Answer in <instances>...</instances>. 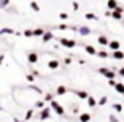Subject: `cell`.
I'll use <instances>...</instances> for the list:
<instances>
[{"label": "cell", "mask_w": 124, "mask_h": 122, "mask_svg": "<svg viewBox=\"0 0 124 122\" xmlns=\"http://www.w3.org/2000/svg\"><path fill=\"white\" fill-rule=\"evenodd\" d=\"M59 43L65 48H75L77 46V41L72 40V38H59Z\"/></svg>", "instance_id": "1"}, {"label": "cell", "mask_w": 124, "mask_h": 122, "mask_svg": "<svg viewBox=\"0 0 124 122\" xmlns=\"http://www.w3.org/2000/svg\"><path fill=\"white\" fill-rule=\"evenodd\" d=\"M99 73L103 75L105 78H108V79H115V76H116V73L111 72V70H108V68H99Z\"/></svg>", "instance_id": "2"}, {"label": "cell", "mask_w": 124, "mask_h": 122, "mask_svg": "<svg viewBox=\"0 0 124 122\" xmlns=\"http://www.w3.org/2000/svg\"><path fill=\"white\" fill-rule=\"evenodd\" d=\"M38 54L35 52V51H30V52H27V62H29V64H37V62H38Z\"/></svg>", "instance_id": "3"}, {"label": "cell", "mask_w": 124, "mask_h": 122, "mask_svg": "<svg viewBox=\"0 0 124 122\" xmlns=\"http://www.w3.org/2000/svg\"><path fill=\"white\" fill-rule=\"evenodd\" d=\"M51 109H53V108H46V106H45L43 109L40 111V116H38V117H40V121L49 119V116H51Z\"/></svg>", "instance_id": "4"}, {"label": "cell", "mask_w": 124, "mask_h": 122, "mask_svg": "<svg viewBox=\"0 0 124 122\" xmlns=\"http://www.w3.org/2000/svg\"><path fill=\"white\" fill-rule=\"evenodd\" d=\"M78 33L86 36V35H89V33H92V30L89 29V27H86V25H81V27H78Z\"/></svg>", "instance_id": "5"}, {"label": "cell", "mask_w": 124, "mask_h": 122, "mask_svg": "<svg viewBox=\"0 0 124 122\" xmlns=\"http://www.w3.org/2000/svg\"><path fill=\"white\" fill-rule=\"evenodd\" d=\"M51 40H54V33L53 32H45L43 36H41V41H43V43H48V41H51Z\"/></svg>", "instance_id": "6"}, {"label": "cell", "mask_w": 124, "mask_h": 122, "mask_svg": "<svg viewBox=\"0 0 124 122\" xmlns=\"http://www.w3.org/2000/svg\"><path fill=\"white\" fill-rule=\"evenodd\" d=\"M84 51L88 54H91V56H97V51H95L94 46H91V44H84Z\"/></svg>", "instance_id": "7"}, {"label": "cell", "mask_w": 124, "mask_h": 122, "mask_svg": "<svg viewBox=\"0 0 124 122\" xmlns=\"http://www.w3.org/2000/svg\"><path fill=\"white\" fill-rule=\"evenodd\" d=\"M108 48H110L111 51H118V49L121 48V44H119V41L113 40V41H110V43H108Z\"/></svg>", "instance_id": "8"}, {"label": "cell", "mask_w": 124, "mask_h": 122, "mask_svg": "<svg viewBox=\"0 0 124 122\" xmlns=\"http://www.w3.org/2000/svg\"><path fill=\"white\" fill-rule=\"evenodd\" d=\"M75 93H77V97H80L81 100H88V97H89V93L86 90H75Z\"/></svg>", "instance_id": "9"}, {"label": "cell", "mask_w": 124, "mask_h": 122, "mask_svg": "<svg viewBox=\"0 0 124 122\" xmlns=\"http://www.w3.org/2000/svg\"><path fill=\"white\" fill-rule=\"evenodd\" d=\"M97 41H99V44H102V46H108V43H110V40L107 38L105 35H100L97 38Z\"/></svg>", "instance_id": "10"}, {"label": "cell", "mask_w": 124, "mask_h": 122, "mask_svg": "<svg viewBox=\"0 0 124 122\" xmlns=\"http://www.w3.org/2000/svg\"><path fill=\"white\" fill-rule=\"evenodd\" d=\"M13 33H16V32L11 29V27H3V29H0V35H13Z\"/></svg>", "instance_id": "11"}, {"label": "cell", "mask_w": 124, "mask_h": 122, "mask_svg": "<svg viewBox=\"0 0 124 122\" xmlns=\"http://www.w3.org/2000/svg\"><path fill=\"white\" fill-rule=\"evenodd\" d=\"M111 57L113 59H116V60H121V59H124V52L123 51H113V54H111Z\"/></svg>", "instance_id": "12"}, {"label": "cell", "mask_w": 124, "mask_h": 122, "mask_svg": "<svg viewBox=\"0 0 124 122\" xmlns=\"http://www.w3.org/2000/svg\"><path fill=\"white\" fill-rule=\"evenodd\" d=\"M48 68H51V70H56V68H59V60H56V59L49 60V62H48Z\"/></svg>", "instance_id": "13"}, {"label": "cell", "mask_w": 124, "mask_h": 122, "mask_svg": "<svg viewBox=\"0 0 124 122\" xmlns=\"http://www.w3.org/2000/svg\"><path fill=\"white\" fill-rule=\"evenodd\" d=\"M89 121H91V114H89V113L80 114V122H89Z\"/></svg>", "instance_id": "14"}, {"label": "cell", "mask_w": 124, "mask_h": 122, "mask_svg": "<svg viewBox=\"0 0 124 122\" xmlns=\"http://www.w3.org/2000/svg\"><path fill=\"white\" fill-rule=\"evenodd\" d=\"M111 18L116 19V21H121V19H123V13H119V11L113 10V11H111Z\"/></svg>", "instance_id": "15"}, {"label": "cell", "mask_w": 124, "mask_h": 122, "mask_svg": "<svg viewBox=\"0 0 124 122\" xmlns=\"http://www.w3.org/2000/svg\"><path fill=\"white\" fill-rule=\"evenodd\" d=\"M107 7H108V10H116L118 2L116 0H108V2H107Z\"/></svg>", "instance_id": "16"}, {"label": "cell", "mask_w": 124, "mask_h": 122, "mask_svg": "<svg viewBox=\"0 0 124 122\" xmlns=\"http://www.w3.org/2000/svg\"><path fill=\"white\" fill-rule=\"evenodd\" d=\"M54 29H59V30H67V29H73V30H78L77 27H70V25H67V24H59V25H56Z\"/></svg>", "instance_id": "17"}, {"label": "cell", "mask_w": 124, "mask_h": 122, "mask_svg": "<svg viewBox=\"0 0 124 122\" xmlns=\"http://www.w3.org/2000/svg\"><path fill=\"white\" fill-rule=\"evenodd\" d=\"M56 93H57V95H64V93H67V87L65 86H57Z\"/></svg>", "instance_id": "18"}, {"label": "cell", "mask_w": 124, "mask_h": 122, "mask_svg": "<svg viewBox=\"0 0 124 122\" xmlns=\"http://www.w3.org/2000/svg\"><path fill=\"white\" fill-rule=\"evenodd\" d=\"M54 111H56V114H59V116L65 114V109H64V106H61V105H57V106L54 108Z\"/></svg>", "instance_id": "19"}, {"label": "cell", "mask_w": 124, "mask_h": 122, "mask_svg": "<svg viewBox=\"0 0 124 122\" xmlns=\"http://www.w3.org/2000/svg\"><path fill=\"white\" fill-rule=\"evenodd\" d=\"M45 32H46V30L41 29V27H40V29H35V30H33V36H40V38H41Z\"/></svg>", "instance_id": "20"}, {"label": "cell", "mask_w": 124, "mask_h": 122, "mask_svg": "<svg viewBox=\"0 0 124 122\" xmlns=\"http://www.w3.org/2000/svg\"><path fill=\"white\" fill-rule=\"evenodd\" d=\"M115 89H116V92H118V93H124V84H123V83H116Z\"/></svg>", "instance_id": "21"}, {"label": "cell", "mask_w": 124, "mask_h": 122, "mask_svg": "<svg viewBox=\"0 0 124 122\" xmlns=\"http://www.w3.org/2000/svg\"><path fill=\"white\" fill-rule=\"evenodd\" d=\"M88 105H89V106H91V108H94L95 105H97V101H95V98L89 95V97H88Z\"/></svg>", "instance_id": "22"}, {"label": "cell", "mask_w": 124, "mask_h": 122, "mask_svg": "<svg viewBox=\"0 0 124 122\" xmlns=\"http://www.w3.org/2000/svg\"><path fill=\"white\" fill-rule=\"evenodd\" d=\"M30 7H32V10H33V11H37V13H38V11L41 10V8H40V5L37 3V2H30Z\"/></svg>", "instance_id": "23"}, {"label": "cell", "mask_w": 124, "mask_h": 122, "mask_svg": "<svg viewBox=\"0 0 124 122\" xmlns=\"http://www.w3.org/2000/svg\"><path fill=\"white\" fill-rule=\"evenodd\" d=\"M113 109L116 113H121V111H123V105H121V103H113Z\"/></svg>", "instance_id": "24"}, {"label": "cell", "mask_w": 124, "mask_h": 122, "mask_svg": "<svg viewBox=\"0 0 124 122\" xmlns=\"http://www.w3.org/2000/svg\"><path fill=\"white\" fill-rule=\"evenodd\" d=\"M86 19H89V21H97V16L92 14V13H86V16H84Z\"/></svg>", "instance_id": "25"}, {"label": "cell", "mask_w": 124, "mask_h": 122, "mask_svg": "<svg viewBox=\"0 0 124 122\" xmlns=\"http://www.w3.org/2000/svg\"><path fill=\"white\" fill-rule=\"evenodd\" d=\"M22 35H24V36H27V38H30V36H33V30L27 29V30H24V32H22Z\"/></svg>", "instance_id": "26"}, {"label": "cell", "mask_w": 124, "mask_h": 122, "mask_svg": "<svg viewBox=\"0 0 124 122\" xmlns=\"http://www.w3.org/2000/svg\"><path fill=\"white\" fill-rule=\"evenodd\" d=\"M97 56L102 57V59H107L108 57V52H107V51H97Z\"/></svg>", "instance_id": "27"}, {"label": "cell", "mask_w": 124, "mask_h": 122, "mask_svg": "<svg viewBox=\"0 0 124 122\" xmlns=\"http://www.w3.org/2000/svg\"><path fill=\"white\" fill-rule=\"evenodd\" d=\"M26 79L29 81V83H32V81H35V75H32V73H27V75H26Z\"/></svg>", "instance_id": "28"}, {"label": "cell", "mask_w": 124, "mask_h": 122, "mask_svg": "<svg viewBox=\"0 0 124 122\" xmlns=\"http://www.w3.org/2000/svg\"><path fill=\"white\" fill-rule=\"evenodd\" d=\"M10 5V0H0V8H5Z\"/></svg>", "instance_id": "29"}, {"label": "cell", "mask_w": 124, "mask_h": 122, "mask_svg": "<svg viewBox=\"0 0 124 122\" xmlns=\"http://www.w3.org/2000/svg\"><path fill=\"white\" fill-rule=\"evenodd\" d=\"M35 108H41V109H43V108H45V101L43 100H38L35 103Z\"/></svg>", "instance_id": "30"}, {"label": "cell", "mask_w": 124, "mask_h": 122, "mask_svg": "<svg viewBox=\"0 0 124 122\" xmlns=\"http://www.w3.org/2000/svg\"><path fill=\"white\" fill-rule=\"evenodd\" d=\"M107 101H108V98H107V97H102L100 100H99V105H100V106H103V105H107Z\"/></svg>", "instance_id": "31"}, {"label": "cell", "mask_w": 124, "mask_h": 122, "mask_svg": "<svg viewBox=\"0 0 124 122\" xmlns=\"http://www.w3.org/2000/svg\"><path fill=\"white\" fill-rule=\"evenodd\" d=\"M54 98H53V93H46L45 95V101H53Z\"/></svg>", "instance_id": "32"}, {"label": "cell", "mask_w": 124, "mask_h": 122, "mask_svg": "<svg viewBox=\"0 0 124 122\" xmlns=\"http://www.w3.org/2000/svg\"><path fill=\"white\" fill-rule=\"evenodd\" d=\"M32 116H33V111H32V109H29V111L26 113V121H29V119L32 117Z\"/></svg>", "instance_id": "33"}, {"label": "cell", "mask_w": 124, "mask_h": 122, "mask_svg": "<svg viewBox=\"0 0 124 122\" xmlns=\"http://www.w3.org/2000/svg\"><path fill=\"white\" fill-rule=\"evenodd\" d=\"M110 122H119V119H118L115 114H110Z\"/></svg>", "instance_id": "34"}, {"label": "cell", "mask_w": 124, "mask_h": 122, "mask_svg": "<svg viewBox=\"0 0 124 122\" xmlns=\"http://www.w3.org/2000/svg\"><path fill=\"white\" fill-rule=\"evenodd\" d=\"M59 18H61L62 21H65V19H69V14H67V13H61V14H59Z\"/></svg>", "instance_id": "35"}, {"label": "cell", "mask_w": 124, "mask_h": 122, "mask_svg": "<svg viewBox=\"0 0 124 122\" xmlns=\"http://www.w3.org/2000/svg\"><path fill=\"white\" fill-rule=\"evenodd\" d=\"M72 7H73V10H75V11H78V10H80V5H78V2H73V3H72Z\"/></svg>", "instance_id": "36"}, {"label": "cell", "mask_w": 124, "mask_h": 122, "mask_svg": "<svg viewBox=\"0 0 124 122\" xmlns=\"http://www.w3.org/2000/svg\"><path fill=\"white\" fill-rule=\"evenodd\" d=\"M64 64H65V65L72 64V57H65V59H64Z\"/></svg>", "instance_id": "37"}, {"label": "cell", "mask_w": 124, "mask_h": 122, "mask_svg": "<svg viewBox=\"0 0 124 122\" xmlns=\"http://www.w3.org/2000/svg\"><path fill=\"white\" fill-rule=\"evenodd\" d=\"M108 84L111 87H115V86H116V81H115V79H108Z\"/></svg>", "instance_id": "38"}, {"label": "cell", "mask_w": 124, "mask_h": 122, "mask_svg": "<svg viewBox=\"0 0 124 122\" xmlns=\"http://www.w3.org/2000/svg\"><path fill=\"white\" fill-rule=\"evenodd\" d=\"M30 73L35 75V76H40V72H38V70H30Z\"/></svg>", "instance_id": "39"}, {"label": "cell", "mask_w": 124, "mask_h": 122, "mask_svg": "<svg viewBox=\"0 0 124 122\" xmlns=\"http://www.w3.org/2000/svg\"><path fill=\"white\" fill-rule=\"evenodd\" d=\"M57 105H59V103H57V101H56V100H53V101H51V108H53V109H54V108L57 106Z\"/></svg>", "instance_id": "40"}, {"label": "cell", "mask_w": 124, "mask_h": 122, "mask_svg": "<svg viewBox=\"0 0 124 122\" xmlns=\"http://www.w3.org/2000/svg\"><path fill=\"white\" fill-rule=\"evenodd\" d=\"M29 87H30V89H33V90H37V92H38V93H41V90L38 89V87H35V86H29Z\"/></svg>", "instance_id": "41"}, {"label": "cell", "mask_w": 124, "mask_h": 122, "mask_svg": "<svg viewBox=\"0 0 124 122\" xmlns=\"http://www.w3.org/2000/svg\"><path fill=\"white\" fill-rule=\"evenodd\" d=\"M116 11H119V13H124V8H123V7H119V5H118V7H116Z\"/></svg>", "instance_id": "42"}, {"label": "cell", "mask_w": 124, "mask_h": 122, "mask_svg": "<svg viewBox=\"0 0 124 122\" xmlns=\"http://www.w3.org/2000/svg\"><path fill=\"white\" fill-rule=\"evenodd\" d=\"M118 75H119V76H123V78H124V68H119V72H118Z\"/></svg>", "instance_id": "43"}, {"label": "cell", "mask_w": 124, "mask_h": 122, "mask_svg": "<svg viewBox=\"0 0 124 122\" xmlns=\"http://www.w3.org/2000/svg\"><path fill=\"white\" fill-rule=\"evenodd\" d=\"M2 62H3V56H0V65H2Z\"/></svg>", "instance_id": "44"}, {"label": "cell", "mask_w": 124, "mask_h": 122, "mask_svg": "<svg viewBox=\"0 0 124 122\" xmlns=\"http://www.w3.org/2000/svg\"><path fill=\"white\" fill-rule=\"evenodd\" d=\"M15 122H22V121H19V119H15Z\"/></svg>", "instance_id": "45"}, {"label": "cell", "mask_w": 124, "mask_h": 122, "mask_svg": "<svg viewBox=\"0 0 124 122\" xmlns=\"http://www.w3.org/2000/svg\"><path fill=\"white\" fill-rule=\"evenodd\" d=\"M123 95H124V93H123Z\"/></svg>", "instance_id": "46"}]
</instances>
